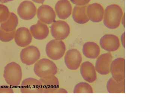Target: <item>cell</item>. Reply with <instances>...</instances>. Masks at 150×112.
Segmentation results:
<instances>
[{"mask_svg": "<svg viewBox=\"0 0 150 112\" xmlns=\"http://www.w3.org/2000/svg\"><path fill=\"white\" fill-rule=\"evenodd\" d=\"M21 90L22 93H42V85L39 80L27 78L21 83Z\"/></svg>", "mask_w": 150, "mask_h": 112, "instance_id": "11", "label": "cell"}, {"mask_svg": "<svg viewBox=\"0 0 150 112\" xmlns=\"http://www.w3.org/2000/svg\"><path fill=\"white\" fill-rule=\"evenodd\" d=\"M19 16L23 20H29L34 18L37 13V8L31 1H24L17 9Z\"/></svg>", "mask_w": 150, "mask_h": 112, "instance_id": "8", "label": "cell"}, {"mask_svg": "<svg viewBox=\"0 0 150 112\" xmlns=\"http://www.w3.org/2000/svg\"><path fill=\"white\" fill-rule=\"evenodd\" d=\"M14 38L17 46L26 47L31 43L33 36L29 29L25 27H21L16 31Z\"/></svg>", "mask_w": 150, "mask_h": 112, "instance_id": "14", "label": "cell"}, {"mask_svg": "<svg viewBox=\"0 0 150 112\" xmlns=\"http://www.w3.org/2000/svg\"><path fill=\"white\" fill-rule=\"evenodd\" d=\"M37 13L39 20L44 23L50 24L55 21V13L53 8L49 5H41L38 9Z\"/></svg>", "mask_w": 150, "mask_h": 112, "instance_id": "12", "label": "cell"}, {"mask_svg": "<svg viewBox=\"0 0 150 112\" xmlns=\"http://www.w3.org/2000/svg\"><path fill=\"white\" fill-rule=\"evenodd\" d=\"M4 77L6 83L10 86H18L22 78L21 66L15 62H11L5 66Z\"/></svg>", "mask_w": 150, "mask_h": 112, "instance_id": "2", "label": "cell"}, {"mask_svg": "<svg viewBox=\"0 0 150 112\" xmlns=\"http://www.w3.org/2000/svg\"><path fill=\"white\" fill-rule=\"evenodd\" d=\"M72 17L76 23L83 24L89 21L86 13V6H75L73 9Z\"/></svg>", "mask_w": 150, "mask_h": 112, "instance_id": "20", "label": "cell"}, {"mask_svg": "<svg viewBox=\"0 0 150 112\" xmlns=\"http://www.w3.org/2000/svg\"><path fill=\"white\" fill-rule=\"evenodd\" d=\"M80 71L83 78L89 83L94 82L97 78L96 69L93 64L89 61L82 64Z\"/></svg>", "mask_w": 150, "mask_h": 112, "instance_id": "16", "label": "cell"}, {"mask_svg": "<svg viewBox=\"0 0 150 112\" xmlns=\"http://www.w3.org/2000/svg\"><path fill=\"white\" fill-rule=\"evenodd\" d=\"M112 61V57L110 53L102 54L98 58L96 64V70L99 74L105 75L109 74Z\"/></svg>", "mask_w": 150, "mask_h": 112, "instance_id": "10", "label": "cell"}, {"mask_svg": "<svg viewBox=\"0 0 150 112\" xmlns=\"http://www.w3.org/2000/svg\"><path fill=\"white\" fill-rule=\"evenodd\" d=\"M42 88V93H54L59 88V83L55 76L45 78H40Z\"/></svg>", "mask_w": 150, "mask_h": 112, "instance_id": "19", "label": "cell"}, {"mask_svg": "<svg viewBox=\"0 0 150 112\" xmlns=\"http://www.w3.org/2000/svg\"><path fill=\"white\" fill-rule=\"evenodd\" d=\"M54 93H68V92L65 89L63 88H58Z\"/></svg>", "mask_w": 150, "mask_h": 112, "instance_id": "29", "label": "cell"}, {"mask_svg": "<svg viewBox=\"0 0 150 112\" xmlns=\"http://www.w3.org/2000/svg\"><path fill=\"white\" fill-rule=\"evenodd\" d=\"M100 45L104 50L114 52L120 47V41L117 36L113 34H105L100 40Z\"/></svg>", "mask_w": 150, "mask_h": 112, "instance_id": "13", "label": "cell"}, {"mask_svg": "<svg viewBox=\"0 0 150 112\" xmlns=\"http://www.w3.org/2000/svg\"><path fill=\"white\" fill-rule=\"evenodd\" d=\"M100 48L96 43L87 42L83 47V53L84 56L89 59H96L100 54Z\"/></svg>", "mask_w": 150, "mask_h": 112, "instance_id": "21", "label": "cell"}, {"mask_svg": "<svg viewBox=\"0 0 150 112\" xmlns=\"http://www.w3.org/2000/svg\"><path fill=\"white\" fill-rule=\"evenodd\" d=\"M104 9L101 4L93 3L86 8V13L89 20L94 22H101L104 15Z\"/></svg>", "mask_w": 150, "mask_h": 112, "instance_id": "15", "label": "cell"}, {"mask_svg": "<svg viewBox=\"0 0 150 112\" xmlns=\"http://www.w3.org/2000/svg\"><path fill=\"white\" fill-rule=\"evenodd\" d=\"M33 70L36 76L40 78L55 76L57 72V66L54 62L47 58L41 59L36 62Z\"/></svg>", "mask_w": 150, "mask_h": 112, "instance_id": "3", "label": "cell"}, {"mask_svg": "<svg viewBox=\"0 0 150 112\" xmlns=\"http://www.w3.org/2000/svg\"><path fill=\"white\" fill-rule=\"evenodd\" d=\"M69 25L65 21L58 20L54 21L51 26V33L55 39L63 40L70 34Z\"/></svg>", "mask_w": 150, "mask_h": 112, "instance_id": "6", "label": "cell"}, {"mask_svg": "<svg viewBox=\"0 0 150 112\" xmlns=\"http://www.w3.org/2000/svg\"><path fill=\"white\" fill-rule=\"evenodd\" d=\"M41 57V53L35 46L26 47L22 49L20 54L21 62L27 65H31L38 61Z\"/></svg>", "mask_w": 150, "mask_h": 112, "instance_id": "5", "label": "cell"}, {"mask_svg": "<svg viewBox=\"0 0 150 112\" xmlns=\"http://www.w3.org/2000/svg\"><path fill=\"white\" fill-rule=\"evenodd\" d=\"M14 93V90L11 87L6 86V85H3V86H0V93Z\"/></svg>", "mask_w": 150, "mask_h": 112, "instance_id": "28", "label": "cell"}, {"mask_svg": "<svg viewBox=\"0 0 150 112\" xmlns=\"http://www.w3.org/2000/svg\"><path fill=\"white\" fill-rule=\"evenodd\" d=\"M66 45L61 40L53 39L47 44L45 52L47 57L53 60H58L63 57L66 51Z\"/></svg>", "mask_w": 150, "mask_h": 112, "instance_id": "4", "label": "cell"}, {"mask_svg": "<svg viewBox=\"0 0 150 112\" xmlns=\"http://www.w3.org/2000/svg\"><path fill=\"white\" fill-rule=\"evenodd\" d=\"M14 0H0V3H6L11 2Z\"/></svg>", "mask_w": 150, "mask_h": 112, "instance_id": "32", "label": "cell"}, {"mask_svg": "<svg viewBox=\"0 0 150 112\" xmlns=\"http://www.w3.org/2000/svg\"><path fill=\"white\" fill-rule=\"evenodd\" d=\"M18 24V19L14 13H10L9 18L6 21L1 23V27L6 32L16 30Z\"/></svg>", "mask_w": 150, "mask_h": 112, "instance_id": "23", "label": "cell"}, {"mask_svg": "<svg viewBox=\"0 0 150 112\" xmlns=\"http://www.w3.org/2000/svg\"><path fill=\"white\" fill-rule=\"evenodd\" d=\"M125 15H124V17H123L122 20V24L123 26H124V27H125Z\"/></svg>", "mask_w": 150, "mask_h": 112, "instance_id": "33", "label": "cell"}, {"mask_svg": "<svg viewBox=\"0 0 150 112\" xmlns=\"http://www.w3.org/2000/svg\"><path fill=\"white\" fill-rule=\"evenodd\" d=\"M64 60L65 65L68 69L76 70L79 67L82 62V56L77 49H72L67 52Z\"/></svg>", "mask_w": 150, "mask_h": 112, "instance_id": "7", "label": "cell"}, {"mask_svg": "<svg viewBox=\"0 0 150 112\" xmlns=\"http://www.w3.org/2000/svg\"><path fill=\"white\" fill-rule=\"evenodd\" d=\"M30 31L33 36L36 39H45L49 35V27L45 24L39 20L37 23L30 27Z\"/></svg>", "mask_w": 150, "mask_h": 112, "instance_id": "17", "label": "cell"}, {"mask_svg": "<svg viewBox=\"0 0 150 112\" xmlns=\"http://www.w3.org/2000/svg\"><path fill=\"white\" fill-rule=\"evenodd\" d=\"M125 80L118 82L111 78L108 80L107 85V89L108 92L110 93H124Z\"/></svg>", "mask_w": 150, "mask_h": 112, "instance_id": "22", "label": "cell"}, {"mask_svg": "<svg viewBox=\"0 0 150 112\" xmlns=\"http://www.w3.org/2000/svg\"><path fill=\"white\" fill-rule=\"evenodd\" d=\"M55 10L59 18L65 20L71 14L72 7L68 0H60L56 3Z\"/></svg>", "mask_w": 150, "mask_h": 112, "instance_id": "18", "label": "cell"}, {"mask_svg": "<svg viewBox=\"0 0 150 112\" xmlns=\"http://www.w3.org/2000/svg\"><path fill=\"white\" fill-rule=\"evenodd\" d=\"M121 42L123 46H124V48H125V33H123L122 35V36Z\"/></svg>", "mask_w": 150, "mask_h": 112, "instance_id": "30", "label": "cell"}, {"mask_svg": "<svg viewBox=\"0 0 150 112\" xmlns=\"http://www.w3.org/2000/svg\"><path fill=\"white\" fill-rule=\"evenodd\" d=\"M33 2L37 3L42 4L43 3L45 0H33Z\"/></svg>", "mask_w": 150, "mask_h": 112, "instance_id": "31", "label": "cell"}, {"mask_svg": "<svg viewBox=\"0 0 150 112\" xmlns=\"http://www.w3.org/2000/svg\"><path fill=\"white\" fill-rule=\"evenodd\" d=\"M16 30L6 32L0 27V41L4 42H10L14 38Z\"/></svg>", "mask_w": 150, "mask_h": 112, "instance_id": "25", "label": "cell"}, {"mask_svg": "<svg viewBox=\"0 0 150 112\" xmlns=\"http://www.w3.org/2000/svg\"><path fill=\"white\" fill-rule=\"evenodd\" d=\"M10 13L6 6L0 4V23L6 21L9 18Z\"/></svg>", "mask_w": 150, "mask_h": 112, "instance_id": "26", "label": "cell"}, {"mask_svg": "<svg viewBox=\"0 0 150 112\" xmlns=\"http://www.w3.org/2000/svg\"><path fill=\"white\" fill-rule=\"evenodd\" d=\"M122 9L119 5H108L104 12V24L106 27L110 29L118 27L123 16Z\"/></svg>", "mask_w": 150, "mask_h": 112, "instance_id": "1", "label": "cell"}, {"mask_svg": "<svg viewBox=\"0 0 150 112\" xmlns=\"http://www.w3.org/2000/svg\"><path fill=\"white\" fill-rule=\"evenodd\" d=\"M125 60L124 58H120L112 61L110 71L112 78L116 80L121 82L124 80L125 77Z\"/></svg>", "mask_w": 150, "mask_h": 112, "instance_id": "9", "label": "cell"}, {"mask_svg": "<svg viewBox=\"0 0 150 112\" xmlns=\"http://www.w3.org/2000/svg\"><path fill=\"white\" fill-rule=\"evenodd\" d=\"M91 0H70L71 2L76 6H84L88 4Z\"/></svg>", "mask_w": 150, "mask_h": 112, "instance_id": "27", "label": "cell"}, {"mask_svg": "<svg viewBox=\"0 0 150 112\" xmlns=\"http://www.w3.org/2000/svg\"><path fill=\"white\" fill-rule=\"evenodd\" d=\"M74 93H93V89L89 84L85 82H80L75 86Z\"/></svg>", "mask_w": 150, "mask_h": 112, "instance_id": "24", "label": "cell"}]
</instances>
